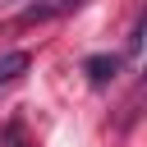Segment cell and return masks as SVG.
I'll return each instance as SVG.
<instances>
[{"label":"cell","instance_id":"1","mask_svg":"<svg viewBox=\"0 0 147 147\" xmlns=\"http://www.w3.org/2000/svg\"><path fill=\"white\" fill-rule=\"evenodd\" d=\"M87 0H28L23 5V23H46V18H64L74 9H83Z\"/></svg>","mask_w":147,"mask_h":147},{"label":"cell","instance_id":"2","mask_svg":"<svg viewBox=\"0 0 147 147\" xmlns=\"http://www.w3.org/2000/svg\"><path fill=\"white\" fill-rule=\"evenodd\" d=\"M83 74H87L92 87H106V83H115V74H119V55H87V60H83Z\"/></svg>","mask_w":147,"mask_h":147},{"label":"cell","instance_id":"3","mask_svg":"<svg viewBox=\"0 0 147 147\" xmlns=\"http://www.w3.org/2000/svg\"><path fill=\"white\" fill-rule=\"evenodd\" d=\"M28 64H32V55H28V51H5V55H0V87L18 83V78L28 74Z\"/></svg>","mask_w":147,"mask_h":147},{"label":"cell","instance_id":"4","mask_svg":"<svg viewBox=\"0 0 147 147\" xmlns=\"http://www.w3.org/2000/svg\"><path fill=\"white\" fill-rule=\"evenodd\" d=\"M138 46H142V14L133 18V32H129V55H138Z\"/></svg>","mask_w":147,"mask_h":147},{"label":"cell","instance_id":"5","mask_svg":"<svg viewBox=\"0 0 147 147\" xmlns=\"http://www.w3.org/2000/svg\"><path fill=\"white\" fill-rule=\"evenodd\" d=\"M14 147H32V142H14Z\"/></svg>","mask_w":147,"mask_h":147}]
</instances>
